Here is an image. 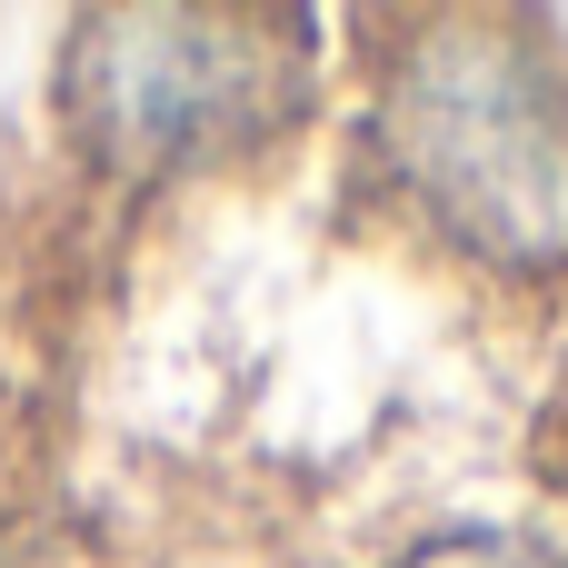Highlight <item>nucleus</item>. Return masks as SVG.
<instances>
[{"mask_svg":"<svg viewBox=\"0 0 568 568\" xmlns=\"http://www.w3.org/2000/svg\"><path fill=\"white\" fill-rule=\"evenodd\" d=\"M310 90L300 20L250 10H100L70 50V130L110 170H210L260 150Z\"/></svg>","mask_w":568,"mask_h":568,"instance_id":"nucleus-2","label":"nucleus"},{"mask_svg":"<svg viewBox=\"0 0 568 568\" xmlns=\"http://www.w3.org/2000/svg\"><path fill=\"white\" fill-rule=\"evenodd\" d=\"M389 568H568V549L539 529H439V539L399 549Z\"/></svg>","mask_w":568,"mask_h":568,"instance_id":"nucleus-3","label":"nucleus"},{"mask_svg":"<svg viewBox=\"0 0 568 568\" xmlns=\"http://www.w3.org/2000/svg\"><path fill=\"white\" fill-rule=\"evenodd\" d=\"M369 160L389 210L489 280L568 270V60L539 20L439 10L379 60Z\"/></svg>","mask_w":568,"mask_h":568,"instance_id":"nucleus-1","label":"nucleus"}]
</instances>
